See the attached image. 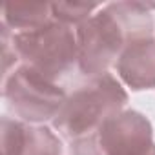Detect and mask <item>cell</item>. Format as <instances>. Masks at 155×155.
<instances>
[{
  "label": "cell",
  "mask_w": 155,
  "mask_h": 155,
  "mask_svg": "<svg viewBox=\"0 0 155 155\" xmlns=\"http://www.w3.org/2000/svg\"><path fill=\"white\" fill-rule=\"evenodd\" d=\"M117 73L122 82L135 90H153L155 88V37L137 35L131 37L119 60L115 62Z\"/></svg>",
  "instance_id": "6"
},
{
  "label": "cell",
  "mask_w": 155,
  "mask_h": 155,
  "mask_svg": "<svg viewBox=\"0 0 155 155\" xmlns=\"http://www.w3.org/2000/svg\"><path fill=\"white\" fill-rule=\"evenodd\" d=\"M4 99L22 122L40 124L55 120L68 97L55 81L22 64L4 79Z\"/></svg>",
  "instance_id": "4"
},
{
  "label": "cell",
  "mask_w": 155,
  "mask_h": 155,
  "mask_svg": "<svg viewBox=\"0 0 155 155\" xmlns=\"http://www.w3.org/2000/svg\"><path fill=\"white\" fill-rule=\"evenodd\" d=\"M99 8V4L88 2H53L51 4V18L66 24V26H81L86 22L91 13Z\"/></svg>",
  "instance_id": "9"
},
{
  "label": "cell",
  "mask_w": 155,
  "mask_h": 155,
  "mask_svg": "<svg viewBox=\"0 0 155 155\" xmlns=\"http://www.w3.org/2000/svg\"><path fill=\"white\" fill-rule=\"evenodd\" d=\"M4 22L9 29L31 31L51 22V4L46 2H9L2 9Z\"/></svg>",
  "instance_id": "8"
},
{
  "label": "cell",
  "mask_w": 155,
  "mask_h": 155,
  "mask_svg": "<svg viewBox=\"0 0 155 155\" xmlns=\"http://www.w3.org/2000/svg\"><path fill=\"white\" fill-rule=\"evenodd\" d=\"M13 46L24 66L55 81L79 62L77 35L57 20L31 31L13 33Z\"/></svg>",
  "instance_id": "3"
},
{
  "label": "cell",
  "mask_w": 155,
  "mask_h": 155,
  "mask_svg": "<svg viewBox=\"0 0 155 155\" xmlns=\"http://www.w3.org/2000/svg\"><path fill=\"white\" fill-rule=\"evenodd\" d=\"M2 155H62V142L46 126L2 117Z\"/></svg>",
  "instance_id": "7"
},
{
  "label": "cell",
  "mask_w": 155,
  "mask_h": 155,
  "mask_svg": "<svg viewBox=\"0 0 155 155\" xmlns=\"http://www.w3.org/2000/svg\"><path fill=\"white\" fill-rule=\"evenodd\" d=\"M97 135L102 155H155L151 122L139 111L117 113L102 124Z\"/></svg>",
  "instance_id": "5"
},
{
  "label": "cell",
  "mask_w": 155,
  "mask_h": 155,
  "mask_svg": "<svg viewBox=\"0 0 155 155\" xmlns=\"http://www.w3.org/2000/svg\"><path fill=\"white\" fill-rule=\"evenodd\" d=\"M69 150H71V155H102L101 146H99V135L97 133L71 140Z\"/></svg>",
  "instance_id": "10"
},
{
  "label": "cell",
  "mask_w": 155,
  "mask_h": 155,
  "mask_svg": "<svg viewBox=\"0 0 155 155\" xmlns=\"http://www.w3.org/2000/svg\"><path fill=\"white\" fill-rule=\"evenodd\" d=\"M150 9H155V4L113 2L77 26L81 71L90 77L108 73L131 37L153 33Z\"/></svg>",
  "instance_id": "1"
},
{
  "label": "cell",
  "mask_w": 155,
  "mask_h": 155,
  "mask_svg": "<svg viewBox=\"0 0 155 155\" xmlns=\"http://www.w3.org/2000/svg\"><path fill=\"white\" fill-rule=\"evenodd\" d=\"M128 102V93L113 75L104 73L73 91L53 126L69 140L99 133L102 124L122 111Z\"/></svg>",
  "instance_id": "2"
}]
</instances>
